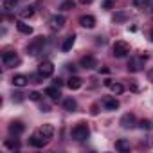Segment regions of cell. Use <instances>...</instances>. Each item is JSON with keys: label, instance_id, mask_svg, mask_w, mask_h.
<instances>
[{"label": "cell", "instance_id": "cell-1", "mask_svg": "<svg viewBox=\"0 0 153 153\" xmlns=\"http://www.w3.org/2000/svg\"><path fill=\"white\" fill-rule=\"evenodd\" d=\"M72 139L74 140H78V142H83V140H87L88 137H90V130H88V126L85 124V123H79V124H76L74 128H72Z\"/></svg>", "mask_w": 153, "mask_h": 153}, {"label": "cell", "instance_id": "cell-2", "mask_svg": "<svg viewBox=\"0 0 153 153\" xmlns=\"http://www.w3.org/2000/svg\"><path fill=\"white\" fill-rule=\"evenodd\" d=\"M43 47H45V36H38L27 45V54L29 56H38L43 51Z\"/></svg>", "mask_w": 153, "mask_h": 153}, {"label": "cell", "instance_id": "cell-3", "mask_svg": "<svg viewBox=\"0 0 153 153\" xmlns=\"http://www.w3.org/2000/svg\"><path fill=\"white\" fill-rule=\"evenodd\" d=\"M112 54L115 58H124L126 54H130V43L124 40H117L112 47Z\"/></svg>", "mask_w": 153, "mask_h": 153}, {"label": "cell", "instance_id": "cell-4", "mask_svg": "<svg viewBox=\"0 0 153 153\" xmlns=\"http://www.w3.org/2000/svg\"><path fill=\"white\" fill-rule=\"evenodd\" d=\"M146 59H148V56H146V54L131 56V58H130V61H128V70H130V72H139V70H142V67H144Z\"/></svg>", "mask_w": 153, "mask_h": 153}, {"label": "cell", "instance_id": "cell-5", "mask_svg": "<svg viewBox=\"0 0 153 153\" xmlns=\"http://www.w3.org/2000/svg\"><path fill=\"white\" fill-rule=\"evenodd\" d=\"M2 63H4V67H16V65L20 63V58H18L16 52L7 51V52L2 54Z\"/></svg>", "mask_w": 153, "mask_h": 153}, {"label": "cell", "instance_id": "cell-6", "mask_svg": "<svg viewBox=\"0 0 153 153\" xmlns=\"http://www.w3.org/2000/svg\"><path fill=\"white\" fill-rule=\"evenodd\" d=\"M65 22H67V18H65L63 15H54V16L49 20V27H51L52 31H59V29H63Z\"/></svg>", "mask_w": 153, "mask_h": 153}, {"label": "cell", "instance_id": "cell-7", "mask_svg": "<svg viewBox=\"0 0 153 153\" xmlns=\"http://www.w3.org/2000/svg\"><path fill=\"white\" fill-rule=\"evenodd\" d=\"M38 74H42L43 78H51V76L54 74V65L51 61H42L38 65Z\"/></svg>", "mask_w": 153, "mask_h": 153}, {"label": "cell", "instance_id": "cell-8", "mask_svg": "<svg viewBox=\"0 0 153 153\" xmlns=\"http://www.w3.org/2000/svg\"><path fill=\"white\" fill-rule=\"evenodd\" d=\"M101 105H103V108H105V110H108V112H112V110H117V108H119V101H117L115 97H112V96H105V97L101 99Z\"/></svg>", "mask_w": 153, "mask_h": 153}, {"label": "cell", "instance_id": "cell-9", "mask_svg": "<svg viewBox=\"0 0 153 153\" xmlns=\"http://www.w3.org/2000/svg\"><path fill=\"white\" fill-rule=\"evenodd\" d=\"M36 133H38L40 137H43L45 140H49V139H52V135H54V126H52V124H43V126H40V128L36 130Z\"/></svg>", "mask_w": 153, "mask_h": 153}, {"label": "cell", "instance_id": "cell-10", "mask_svg": "<svg viewBox=\"0 0 153 153\" xmlns=\"http://www.w3.org/2000/svg\"><path fill=\"white\" fill-rule=\"evenodd\" d=\"M67 87H68L70 90H79V88L83 87V79L78 78V76H70L68 81H67Z\"/></svg>", "mask_w": 153, "mask_h": 153}, {"label": "cell", "instance_id": "cell-11", "mask_svg": "<svg viewBox=\"0 0 153 153\" xmlns=\"http://www.w3.org/2000/svg\"><path fill=\"white\" fill-rule=\"evenodd\" d=\"M121 124H123V128H133L137 124V119H135L133 114H124L121 117Z\"/></svg>", "mask_w": 153, "mask_h": 153}, {"label": "cell", "instance_id": "cell-12", "mask_svg": "<svg viewBox=\"0 0 153 153\" xmlns=\"http://www.w3.org/2000/svg\"><path fill=\"white\" fill-rule=\"evenodd\" d=\"M24 131H25L24 123H20V121H13V123L9 124V133H11V135H22Z\"/></svg>", "mask_w": 153, "mask_h": 153}, {"label": "cell", "instance_id": "cell-13", "mask_svg": "<svg viewBox=\"0 0 153 153\" xmlns=\"http://www.w3.org/2000/svg\"><path fill=\"white\" fill-rule=\"evenodd\" d=\"M79 24H81L83 27H87V29H94V27H96V18H94L92 15H83V16L79 18Z\"/></svg>", "mask_w": 153, "mask_h": 153}, {"label": "cell", "instance_id": "cell-14", "mask_svg": "<svg viewBox=\"0 0 153 153\" xmlns=\"http://www.w3.org/2000/svg\"><path fill=\"white\" fill-rule=\"evenodd\" d=\"M11 83H13L15 87H18V88H24V87L29 83V78H27V76H22V74H16L15 78L11 79Z\"/></svg>", "mask_w": 153, "mask_h": 153}, {"label": "cell", "instance_id": "cell-15", "mask_svg": "<svg viewBox=\"0 0 153 153\" xmlns=\"http://www.w3.org/2000/svg\"><path fill=\"white\" fill-rule=\"evenodd\" d=\"M81 67L87 68V70H90V68L97 67V61H96L94 56H83V58H81Z\"/></svg>", "mask_w": 153, "mask_h": 153}, {"label": "cell", "instance_id": "cell-16", "mask_svg": "<svg viewBox=\"0 0 153 153\" xmlns=\"http://www.w3.org/2000/svg\"><path fill=\"white\" fill-rule=\"evenodd\" d=\"M45 96H49L52 101H58V99L61 97L59 87H58V85H54V87H49V88H45Z\"/></svg>", "mask_w": 153, "mask_h": 153}, {"label": "cell", "instance_id": "cell-17", "mask_svg": "<svg viewBox=\"0 0 153 153\" xmlns=\"http://www.w3.org/2000/svg\"><path fill=\"white\" fill-rule=\"evenodd\" d=\"M29 142H31V146H34V148H43L49 140H45V139H43V137H40L38 133H34V135L29 139Z\"/></svg>", "mask_w": 153, "mask_h": 153}, {"label": "cell", "instance_id": "cell-18", "mask_svg": "<svg viewBox=\"0 0 153 153\" xmlns=\"http://www.w3.org/2000/svg\"><path fill=\"white\" fill-rule=\"evenodd\" d=\"M16 29L22 33V34H33V27L29 24H25L24 20H18L16 22Z\"/></svg>", "mask_w": 153, "mask_h": 153}, {"label": "cell", "instance_id": "cell-19", "mask_svg": "<svg viewBox=\"0 0 153 153\" xmlns=\"http://www.w3.org/2000/svg\"><path fill=\"white\" fill-rule=\"evenodd\" d=\"M74 42H76V36H74V34L67 36V38H65V42H63V45H61V51H63V52H68V51L72 49Z\"/></svg>", "mask_w": 153, "mask_h": 153}, {"label": "cell", "instance_id": "cell-20", "mask_svg": "<svg viewBox=\"0 0 153 153\" xmlns=\"http://www.w3.org/2000/svg\"><path fill=\"white\" fill-rule=\"evenodd\" d=\"M34 15V7H31V6H27V7H24L20 13H18V16H20V20H27V18H31Z\"/></svg>", "mask_w": 153, "mask_h": 153}, {"label": "cell", "instance_id": "cell-21", "mask_svg": "<svg viewBox=\"0 0 153 153\" xmlns=\"http://www.w3.org/2000/svg\"><path fill=\"white\" fill-rule=\"evenodd\" d=\"M63 106H65V110H68V112H76L78 103H76V99H72V97H67V99L63 101Z\"/></svg>", "mask_w": 153, "mask_h": 153}, {"label": "cell", "instance_id": "cell-22", "mask_svg": "<svg viewBox=\"0 0 153 153\" xmlns=\"http://www.w3.org/2000/svg\"><path fill=\"white\" fill-rule=\"evenodd\" d=\"M115 149L117 151H130V142L128 140H124V139H119L117 142H115Z\"/></svg>", "mask_w": 153, "mask_h": 153}, {"label": "cell", "instance_id": "cell-23", "mask_svg": "<svg viewBox=\"0 0 153 153\" xmlns=\"http://www.w3.org/2000/svg\"><path fill=\"white\" fill-rule=\"evenodd\" d=\"M16 4H18V0H4V2H2V7H4L6 11H13V9L16 7Z\"/></svg>", "mask_w": 153, "mask_h": 153}, {"label": "cell", "instance_id": "cell-24", "mask_svg": "<svg viewBox=\"0 0 153 153\" xmlns=\"http://www.w3.org/2000/svg\"><path fill=\"white\" fill-rule=\"evenodd\" d=\"M74 6H76L74 0H65V2H61L59 9H61V11H70V9H74Z\"/></svg>", "mask_w": 153, "mask_h": 153}, {"label": "cell", "instance_id": "cell-25", "mask_svg": "<svg viewBox=\"0 0 153 153\" xmlns=\"http://www.w3.org/2000/svg\"><path fill=\"white\" fill-rule=\"evenodd\" d=\"M110 90H112L114 94H123V92H124V87H123L121 83H110Z\"/></svg>", "mask_w": 153, "mask_h": 153}, {"label": "cell", "instance_id": "cell-26", "mask_svg": "<svg viewBox=\"0 0 153 153\" xmlns=\"http://www.w3.org/2000/svg\"><path fill=\"white\" fill-rule=\"evenodd\" d=\"M149 4H151V0H133V6L139 7V9H144V7H148Z\"/></svg>", "mask_w": 153, "mask_h": 153}, {"label": "cell", "instance_id": "cell-27", "mask_svg": "<svg viewBox=\"0 0 153 153\" xmlns=\"http://www.w3.org/2000/svg\"><path fill=\"white\" fill-rule=\"evenodd\" d=\"M6 146H7L9 149H20V142H18V140H9V139H7V140H6Z\"/></svg>", "mask_w": 153, "mask_h": 153}, {"label": "cell", "instance_id": "cell-28", "mask_svg": "<svg viewBox=\"0 0 153 153\" xmlns=\"http://www.w3.org/2000/svg\"><path fill=\"white\" fill-rule=\"evenodd\" d=\"M139 128H140V130H151V121L142 119V121L139 123Z\"/></svg>", "mask_w": 153, "mask_h": 153}, {"label": "cell", "instance_id": "cell-29", "mask_svg": "<svg viewBox=\"0 0 153 153\" xmlns=\"http://www.w3.org/2000/svg\"><path fill=\"white\" fill-rule=\"evenodd\" d=\"M123 20H126V13H117L115 16H114V22L117 24V22H123Z\"/></svg>", "mask_w": 153, "mask_h": 153}, {"label": "cell", "instance_id": "cell-30", "mask_svg": "<svg viewBox=\"0 0 153 153\" xmlns=\"http://www.w3.org/2000/svg\"><path fill=\"white\" fill-rule=\"evenodd\" d=\"M114 4H115V0H105V2H103V9H110Z\"/></svg>", "mask_w": 153, "mask_h": 153}, {"label": "cell", "instance_id": "cell-31", "mask_svg": "<svg viewBox=\"0 0 153 153\" xmlns=\"http://www.w3.org/2000/svg\"><path fill=\"white\" fill-rule=\"evenodd\" d=\"M40 97H42V94H38V92H31L29 94V99H33V101H40Z\"/></svg>", "mask_w": 153, "mask_h": 153}, {"label": "cell", "instance_id": "cell-32", "mask_svg": "<svg viewBox=\"0 0 153 153\" xmlns=\"http://www.w3.org/2000/svg\"><path fill=\"white\" fill-rule=\"evenodd\" d=\"M97 112H99V106H97V105H94V106H92V115H96Z\"/></svg>", "mask_w": 153, "mask_h": 153}, {"label": "cell", "instance_id": "cell-33", "mask_svg": "<svg viewBox=\"0 0 153 153\" xmlns=\"http://www.w3.org/2000/svg\"><path fill=\"white\" fill-rule=\"evenodd\" d=\"M67 68H68L70 72H74V70H76V65H72V63H68V65H67Z\"/></svg>", "mask_w": 153, "mask_h": 153}, {"label": "cell", "instance_id": "cell-34", "mask_svg": "<svg viewBox=\"0 0 153 153\" xmlns=\"http://www.w3.org/2000/svg\"><path fill=\"white\" fill-rule=\"evenodd\" d=\"M99 72H103V74H108V72H110V70H108V68H106V67H99Z\"/></svg>", "mask_w": 153, "mask_h": 153}, {"label": "cell", "instance_id": "cell-35", "mask_svg": "<svg viewBox=\"0 0 153 153\" xmlns=\"http://www.w3.org/2000/svg\"><path fill=\"white\" fill-rule=\"evenodd\" d=\"M79 4H83V6H87V4H92V0H79Z\"/></svg>", "mask_w": 153, "mask_h": 153}, {"label": "cell", "instance_id": "cell-36", "mask_svg": "<svg viewBox=\"0 0 153 153\" xmlns=\"http://www.w3.org/2000/svg\"><path fill=\"white\" fill-rule=\"evenodd\" d=\"M54 85H58V87H61V85H63V81H61V79L58 78V79H54Z\"/></svg>", "mask_w": 153, "mask_h": 153}, {"label": "cell", "instance_id": "cell-37", "mask_svg": "<svg viewBox=\"0 0 153 153\" xmlns=\"http://www.w3.org/2000/svg\"><path fill=\"white\" fill-rule=\"evenodd\" d=\"M149 79H151V81H153V68H151V70H149Z\"/></svg>", "mask_w": 153, "mask_h": 153}, {"label": "cell", "instance_id": "cell-38", "mask_svg": "<svg viewBox=\"0 0 153 153\" xmlns=\"http://www.w3.org/2000/svg\"><path fill=\"white\" fill-rule=\"evenodd\" d=\"M149 40L153 42V29H151V33H149Z\"/></svg>", "mask_w": 153, "mask_h": 153}]
</instances>
